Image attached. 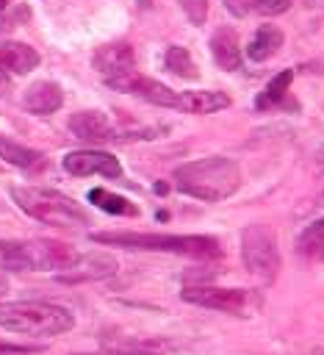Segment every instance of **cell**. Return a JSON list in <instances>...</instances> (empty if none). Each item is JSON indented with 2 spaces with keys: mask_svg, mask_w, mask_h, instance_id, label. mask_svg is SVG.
I'll list each match as a JSON object with an SVG mask.
<instances>
[{
  "mask_svg": "<svg viewBox=\"0 0 324 355\" xmlns=\"http://www.w3.org/2000/svg\"><path fill=\"white\" fill-rule=\"evenodd\" d=\"M172 180L188 197L219 202V200H227L230 194L238 191L241 169H238L235 161H230L224 155H208V158H197V161L180 164L172 172Z\"/></svg>",
  "mask_w": 324,
  "mask_h": 355,
  "instance_id": "obj_1",
  "label": "cell"
},
{
  "mask_svg": "<svg viewBox=\"0 0 324 355\" xmlns=\"http://www.w3.org/2000/svg\"><path fill=\"white\" fill-rule=\"evenodd\" d=\"M91 241L108 247H127V250H150V252H174L186 258H219L222 247L213 236H169V233H91Z\"/></svg>",
  "mask_w": 324,
  "mask_h": 355,
  "instance_id": "obj_2",
  "label": "cell"
},
{
  "mask_svg": "<svg viewBox=\"0 0 324 355\" xmlns=\"http://www.w3.org/2000/svg\"><path fill=\"white\" fill-rule=\"evenodd\" d=\"M14 202L33 219L55 227H80L89 225V214L69 200L66 194L55 189H42V186H14L11 189Z\"/></svg>",
  "mask_w": 324,
  "mask_h": 355,
  "instance_id": "obj_3",
  "label": "cell"
},
{
  "mask_svg": "<svg viewBox=\"0 0 324 355\" xmlns=\"http://www.w3.org/2000/svg\"><path fill=\"white\" fill-rule=\"evenodd\" d=\"M75 316L53 302H8L0 305V327L25 336H55L72 330Z\"/></svg>",
  "mask_w": 324,
  "mask_h": 355,
  "instance_id": "obj_4",
  "label": "cell"
},
{
  "mask_svg": "<svg viewBox=\"0 0 324 355\" xmlns=\"http://www.w3.org/2000/svg\"><path fill=\"white\" fill-rule=\"evenodd\" d=\"M241 258L249 275L260 277L263 283H274L280 275V250L274 230L269 225H246L241 233Z\"/></svg>",
  "mask_w": 324,
  "mask_h": 355,
  "instance_id": "obj_5",
  "label": "cell"
},
{
  "mask_svg": "<svg viewBox=\"0 0 324 355\" xmlns=\"http://www.w3.org/2000/svg\"><path fill=\"white\" fill-rule=\"evenodd\" d=\"M180 297L199 308H213L224 313H244L249 305V291L244 288H222V286H186Z\"/></svg>",
  "mask_w": 324,
  "mask_h": 355,
  "instance_id": "obj_6",
  "label": "cell"
},
{
  "mask_svg": "<svg viewBox=\"0 0 324 355\" xmlns=\"http://www.w3.org/2000/svg\"><path fill=\"white\" fill-rule=\"evenodd\" d=\"M108 86L116 89V92L133 94V97H138V100H147V103H152V105L177 108V92H172L169 86H163V83L155 80V78H144V75H138L136 69L127 72V75H122V78H116V80H111Z\"/></svg>",
  "mask_w": 324,
  "mask_h": 355,
  "instance_id": "obj_7",
  "label": "cell"
},
{
  "mask_svg": "<svg viewBox=\"0 0 324 355\" xmlns=\"http://www.w3.org/2000/svg\"><path fill=\"white\" fill-rule=\"evenodd\" d=\"M119 263L114 255L108 252H86V255H78L75 263H69L66 269L58 272V280L61 283H86V280H102V277H111L116 275Z\"/></svg>",
  "mask_w": 324,
  "mask_h": 355,
  "instance_id": "obj_8",
  "label": "cell"
},
{
  "mask_svg": "<svg viewBox=\"0 0 324 355\" xmlns=\"http://www.w3.org/2000/svg\"><path fill=\"white\" fill-rule=\"evenodd\" d=\"M91 64H94L97 75L105 83H111V80H116V78H122V75L136 69V53H133V47L127 42H111V44H102L94 53Z\"/></svg>",
  "mask_w": 324,
  "mask_h": 355,
  "instance_id": "obj_9",
  "label": "cell"
},
{
  "mask_svg": "<svg viewBox=\"0 0 324 355\" xmlns=\"http://www.w3.org/2000/svg\"><path fill=\"white\" fill-rule=\"evenodd\" d=\"M64 169L69 175H105V178H119L122 175V166L119 161L111 155V153H102V150H75V153H66L64 155Z\"/></svg>",
  "mask_w": 324,
  "mask_h": 355,
  "instance_id": "obj_10",
  "label": "cell"
},
{
  "mask_svg": "<svg viewBox=\"0 0 324 355\" xmlns=\"http://www.w3.org/2000/svg\"><path fill=\"white\" fill-rule=\"evenodd\" d=\"M64 103V92L58 83L53 80H39L33 86H28L25 97H22V105L30 111V114H39V116H47L53 111H58Z\"/></svg>",
  "mask_w": 324,
  "mask_h": 355,
  "instance_id": "obj_11",
  "label": "cell"
},
{
  "mask_svg": "<svg viewBox=\"0 0 324 355\" xmlns=\"http://www.w3.org/2000/svg\"><path fill=\"white\" fill-rule=\"evenodd\" d=\"M210 53H213V61H216L222 69H227V72L238 69V67H241V44H238V33H235L233 28L222 25V28L210 36Z\"/></svg>",
  "mask_w": 324,
  "mask_h": 355,
  "instance_id": "obj_12",
  "label": "cell"
},
{
  "mask_svg": "<svg viewBox=\"0 0 324 355\" xmlns=\"http://www.w3.org/2000/svg\"><path fill=\"white\" fill-rule=\"evenodd\" d=\"M230 105V97L224 92H210V89H194V92H180L177 94V108L186 114H216Z\"/></svg>",
  "mask_w": 324,
  "mask_h": 355,
  "instance_id": "obj_13",
  "label": "cell"
},
{
  "mask_svg": "<svg viewBox=\"0 0 324 355\" xmlns=\"http://www.w3.org/2000/svg\"><path fill=\"white\" fill-rule=\"evenodd\" d=\"M0 67L8 75H25L39 67V53L25 42H3L0 44Z\"/></svg>",
  "mask_w": 324,
  "mask_h": 355,
  "instance_id": "obj_14",
  "label": "cell"
},
{
  "mask_svg": "<svg viewBox=\"0 0 324 355\" xmlns=\"http://www.w3.org/2000/svg\"><path fill=\"white\" fill-rule=\"evenodd\" d=\"M69 130L78 139H114V128L108 114L102 111H78L69 116Z\"/></svg>",
  "mask_w": 324,
  "mask_h": 355,
  "instance_id": "obj_15",
  "label": "cell"
},
{
  "mask_svg": "<svg viewBox=\"0 0 324 355\" xmlns=\"http://www.w3.org/2000/svg\"><path fill=\"white\" fill-rule=\"evenodd\" d=\"M282 31L280 28H274V25H260L258 28V33L252 36V42H249V47H246V55L252 58V61H266V58H271L280 47H282Z\"/></svg>",
  "mask_w": 324,
  "mask_h": 355,
  "instance_id": "obj_16",
  "label": "cell"
},
{
  "mask_svg": "<svg viewBox=\"0 0 324 355\" xmlns=\"http://www.w3.org/2000/svg\"><path fill=\"white\" fill-rule=\"evenodd\" d=\"M291 80H294V69H282V72H277V75L266 83V89L258 94L255 108H258V111L280 108V105H282V100L288 97V86H291Z\"/></svg>",
  "mask_w": 324,
  "mask_h": 355,
  "instance_id": "obj_17",
  "label": "cell"
},
{
  "mask_svg": "<svg viewBox=\"0 0 324 355\" xmlns=\"http://www.w3.org/2000/svg\"><path fill=\"white\" fill-rule=\"evenodd\" d=\"M296 252L307 261H321L324 258V219L310 222L296 236Z\"/></svg>",
  "mask_w": 324,
  "mask_h": 355,
  "instance_id": "obj_18",
  "label": "cell"
},
{
  "mask_svg": "<svg viewBox=\"0 0 324 355\" xmlns=\"http://www.w3.org/2000/svg\"><path fill=\"white\" fill-rule=\"evenodd\" d=\"M89 200H91L97 208H102V211H108V214H114V216H138V208H136L127 197L114 194V191H108V189H91V191H89Z\"/></svg>",
  "mask_w": 324,
  "mask_h": 355,
  "instance_id": "obj_19",
  "label": "cell"
},
{
  "mask_svg": "<svg viewBox=\"0 0 324 355\" xmlns=\"http://www.w3.org/2000/svg\"><path fill=\"white\" fill-rule=\"evenodd\" d=\"M0 158L6 164L30 169V166H36L42 161V153H36V150H30V147H25V144H19V141H14V139L0 133Z\"/></svg>",
  "mask_w": 324,
  "mask_h": 355,
  "instance_id": "obj_20",
  "label": "cell"
},
{
  "mask_svg": "<svg viewBox=\"0 0 324 355\" xmlns=\"http://www.w3.org/2000/svg\"><path fill=\"white\" fill-rule=\"evenodd\" d=\"M0 269L6 272H30L28 263V244L25 241H0Z\"/></svg>",
  "mask_w": 324,
  "mask_h": 355,
  "instance_id": "obj_21",
  "label": "cell"
},
{
  "mask_svg": "<svg viewBox=\"0 0 324 355\" xmlns=\"http://www.w3.org/2000/svg\"><path fill=\"white\" fill-rule=\"evenodd\" d=\"M163 64H166V69H169L172 75L183 78V80H194V78L199 75V72H197V64L191 61V53H188L186 47H180V44H172V47L166 50Z\"/></svg>",
  "mask_w": 324,
  "mask_h": 355,
  "instance_id": "obj_22",
  "label": "cell"
},
{
  "mask_svg": "<svg viewBox=\"0 0 324 355\" xmlns=\"http://www.w3.org/2000/svg\"><path fill=\"white\" fill-rule=\"evenodd\" d=\"M186 17L191 19V25H205L208 19V0H180Z\"/></svg>",
  "mask_w": 324,
  "mask_h": 355,
  "instance_id": "obj_23",
  "label": "cell"
},
{
  "mask_svg": "<svg viewBox=\"0 0 324 355\" xmlns=\"http://www.w3.org/2000/svg\"><path fill=\"white\" fill-rule=\"evenodd\" d=\"M252 3L260 14H282L291 6V0H252Z\"/></svg>",
  "mask_w": 324,
  "mask_h": 355,
  "instance_id": "obj_24",
  "label": "cell"
},
{
  "mask_svg": "<svg viewBox=\"0 0 324 355\" xmlns=\"http://www.w3.org/2000/svg\"><path fill=\"white\" fill-rule=\"evenodd\" d=\"M39 347H28V344H11V341H0V355H25V352H36Z\"/></svg>",
  "mask_w": 324,
  "mask_h": 355,
  "instance_id": "obj_25",
  "label": "cell"
},
{
  "mask_svg": "<svg viewBox=\"0 0 324 355\" xmlns=\"http://www.w3.org/2000/svg\"><path fill=\"white\" fill-rule=\"evenodd\" d=\"M246 3H252V0H227V8H230L233 14H238V17H241V14H246V11H249V6H246Z\"/></svg>",
  "mask_w": 324,
  "mask_h": 355,
  "instance_id": "obj_26",
  "label": "cell"
},
{
  "mask_svg": "<svg viewBox=\"0 0 324 355\" xmlns=\"http://www.w3.org/2000/svg\"><path fill=\"white\" fill-rule=\"evenodd\" d=\"M8 92V72L0 67V94H6Z\"/></svg>",
  "mask_w": 324,
  "mask_h": 355,
  "instance_id": "obj_27",
  "label": "cell"
},
{
  "mask_svg": "<svg viewBox=\"0 0 324 355\" xmlns=\"http://www.w3.org/2000/svg\"><path fill=\"white\" fill-rule=\"evenodd\" d=\"M6 291H8V280L0 275V297H6Z\"/></svg>",
  "mask_w": 324,
  "mask_h": 355,
  "instance_id": "obj_28",
  "label": "cell"
},
{
  "mask_svg": "<svg viewBox=\"0 0 324 355\" xmlns=\"http://www.w3.org/2000/svg\"><path fill=\"white\" fill-rule=\"evenodd\" d=\"M105 355H158V352H105Z\"/></svg>",
  "mask_w": 324,
  "mask_h": 355,
  "instance_id": "obj_29",
  "label": "cell"
},
{
  "mask_svg": "<svg viewBox=\"0 0 324 355\" xmlns=\"http://www.w3.org/2000/svg\"><path fill=\"white\" fill-rule=\"evenodd\" d=\"M136 6H138V8H150V6H152V0H136Z\"/></svg>",
  "mask_w": 324,
  "mask_h": 355,
  "instance_id": "obj_30",
  "label": "cell"
},
{
  "mask_svg": "<svg viewBox=\"0 0 324 355\" xmlns=\"http://www.w3.org/2000/svg\"><path fill=\"white\" fill-rule=\"evenodd\" d=\"M8 3H11V0H0V11H3V8L8 6Z\"/></svg>",
  "mask_w": 324,
  "mask_h": 355,
  "instance_id": "obj_31",
  "label": "cell"
}]
</instances>
